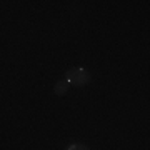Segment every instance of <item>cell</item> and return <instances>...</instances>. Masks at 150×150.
I'll use <instances>...</instances> for the list:
<instances>
[{
    "label": "cell",
    "instance_id": "1",
    "mask_svg": "<svg viewBox=\"0 0 150 150\" xmlns=\"http://www.w3.org/2000/svg\"><path fill=\"white\" fill-rule=\"evenodd\" d=\"M90 74L87 72L85 69H70L67 70L65 74V80L69 82L70 85H75V87H83L90 82Z\"/></svg>",
    "mask_w": 150,
    "mask_h": 150
},
{
    "label": "cell",
    "instance_id": "2",
    "mask_svg": "<svg viewBox=\"0 0 150 150\" xmlns=\"http://www.w3.org/2000/svg\"><path fill=\"white\" fill-rule=\"evenodd\" d=\"M70 88V83L67 80H60V82H57V85H55V88H54V92H55V95H64V93H67V90Z\"/></svg>",
    "mask_w": 150,
    "mask_h": 150
},
{
    "label": "cell",
    "instance_id": "3",
    "mask_svg": "<svg viewBox=\"0 0 150 150\" xmlns=\"http://www.w3.org/2000/svg\"><path fill=\"white\" fill-rule=\"evenodd\" d=\"M67 150H88V147L83 144H72Z\"/></svg>",
    "mask_w": 150,
    "mask_h": 150
}]
</instances>
